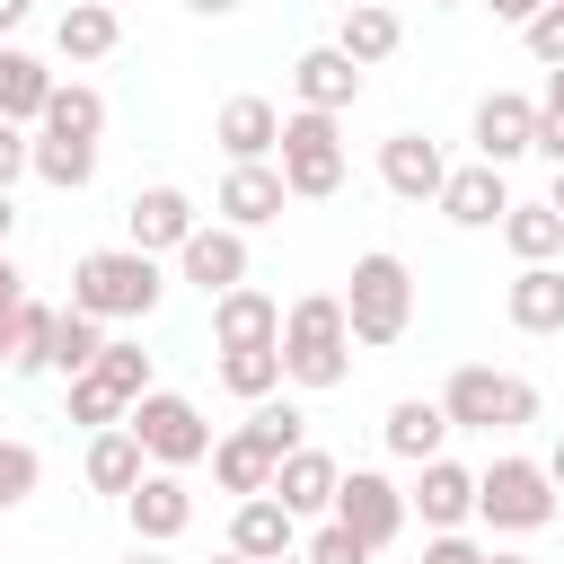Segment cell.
<instances>
[{
    "label": "cell",
    "mask_w": 564,
    "mask_h": 564,
    "mask_svg": "<svg viewBox=\"0 0 564 564\" xmlns=\"http://www.w3.org/2000/svg\"><path fill=\"white\" fill-rule=\"evenodd\" d=\"M123 564H167V555H159V546H141V538H132V555H123Z\"/></svg>",
    "instance_id": "51"
},
{
    "label": "cell",
    "mask_w": 564,
    "mask_h": 564,
    "mask_svg": "<svg viewBox=\"0 0 564 564\" xmlns=\"http://www.w3.org/2000/svg\"><path fill=\"white\" fill-rule=\"evenodd\" d=\"M194 194L185 185H141L132 203H123V247H141V256H176L185 238H194Z\"/></svg>",
    "instance_id": "10"
},
{
    "label": "cell",
    "mask_w": 564,
    "mask_h": 564,
    "mask_svg": "<svg viewBox=\"0 0 564 564\" xmlns=\"http://www.w3.org/2000/svg\"><path fill=\"white\" fill-rule=\"evenodd\" d=\"M141 467H150V458H141V441H132L123 423L88 432V485H97V494H115V502H123V494L141 485Z\"/></svg>",
    "instance_id": "30"
},
{
    "label": "cell",
    "mask_w": 564,
    "mask_h": 564,
    "mask_svg": "<svg viewBox=\"0 0 564 564\" xmlns=\"http://www.w3.org/2000/svg\"><path fill=\"white\" fill-rule=\"evenodd\" d=\"M441 414H449V432H520V423H538V388L494 361H458L441 388Z\"/></svg>",
    "instance_id": "4"
},
{
    "label": "cell",
    "mask_w": 564,
    "mask_h": 564,
    "mask_svg": "<svg viewBox=\"0 0 564 564\" xmlns=\"http://www.w3.org/2000/svg\"><path fill=\"white\" fill-rule=\"evenodd\" d=\"M26 18H35V0H0V44H9V35L26 26Z\"/></svg>",
    "instance_id": "45"
},
{
    "label": "cell",
    "mask_w": 564,
    "mask_h": 564,
    "mask_svg": "<svg viewBox=\"0 0 564 564\" xmlns=\"http://www.w3.org/2000/svg\"><path fill=\"white\" fill-rule=\"evenodd\" d=\"M273 167L291 185V203H326L344 194V123L335 115H282V141H273Z\"/></svg>",
    "instance_id": "7"
},
{
    "label": "cell",
    "mask_w": 564,
    "mask_h": 564,
    "mask_svg": "<svg viewBox=\"0 0 564 564\" xmlns=\"http://www.w3.org/2000/svg\"><path fill=\"white\" fill-rule=\"evenodd\" d=\"M212 141H220V159H273L282 106H273V97H229V106L212 115Z\"/></svg>",
    "instance_id": "22"
},
{
    "label": "cell",
    "mask_w": 564,
    "mask_h": 564,
    "mask_svg": "<svg viewBox=\"0 0 564 564\" xmlns=\"http://www.w3.org/2000/svg\"><path fill=\"white\" fill-rule=\"evenodd\" d=\"M273 467H282V458H273L247 423L212 441V485H220V494H238V502H247V494H264V485H273Z\"/></svg>",
    "instance_id": "27"
},
{
    "label": "cell",
    "mask_w": 564,
    "mask_h": 564,
    "mask_svg": "<svg viewBox=\"0 0 564 564\" xmlns=\"http://www.w3.org/2000/svg\"><path fill=\"white\" fill-rule=\"evenodd\" d=\"M150 388V352L141 344H115L106 335V352L70 379V423H88V432H106V423H123V405Z\"/></svg>",
    "instance_id": "8"
},
{
    "label": "cell",
    "mask_w": 564,
    "mask_h": 564,
    "mask_svg": "<svg viewBox=\"0 0 564 564\" xmlns=\"http://www.w3.org/2000/svg\"><path fill=\"white\" fill-rule=\"evenodd\" d=\"M0 361H9L18 379H35V370H53V308H44V300H26V308H18V326H9V344H0Z\"/></svg>",
    "instance_id": "34"
},
{
    "label": "cell",
    "mask_w": 564,
    "mask_h": 564,
    "mask_svg": "<svg viewBox=\"0 0 564 564\" xmlns=\"http://www.w3.org/2000/svg\"><path fill=\"white\" fill-rule=\"evenodd\" d=\"M123 432L141 441L150 467H203V458H212V423H203V405L176 397V388H141V397L123 405Z\"/></svg>",
    "instance_id": "5"
},
{
    "label": "cell",
    "mask_w": 564,
    "mask_h": 564,
    "mask_svg": "<svg viewBox=\"0 0 564 564\" xmlns=\"http://www.w3.org/2000/svg\"><path fill=\"white\" fill-rule=\"evenodd\" d=\"M44 97H53V70L35 53H18V44H0V123H35Z\"/></svg>",
    "instance_id": "31"
},
{
    "label": "cell",
    "mask_w": 564,
    "mask_h": 564,
    "mask_svg": "<svg viewBox=\"0 0 564 564\" xmlns=\"http://www.w3.org/2000/svg\"><path fill=\"white\" fill-rule=\"evenodd\" d=\"M335 300H344L352 344H370V352L405 344V326H414V273H405V256H388V247L352 256V282H344Z\"/></svg>",
    "instance_id": "3"
},
{
    "label": "cell",
    "mask_w": 564,
    "mask_h": 564,
    "mask_svg": "<svg viewBox=\"0 0 564 564\" xmlns=\"http://www.w3.org/2000/svg\"><path fill=\"white\" fill-rule=\"evenodd\" d=\"M176 282H194L203 300H220L229 282H247V229H229V220H194V238L176 247Z\"/></svg>",
    "instance_id": "12"
},
{
    "label": "cell",
    "mask_w": 564,
    "mask_h": 564,
    "mask_svg": "<svg viewBox=\"0 0 564 564\" xmlns=\"http://www.w3.org/2000/svg\"><path fill=\"white\" fill-rule=\"evenodd\" d=\"M335 44L370 70V62H388L397 44H405V18H397V0H344V26H335Z\"/></svg>",
    "instance_id": "26"
},
{
    "label": "cell",
    "mask_w": 564,
    "mask_h": 564,
    "mask_svg": "<svg viewBox=\"0 0 564 564\" xmlns=\"http://www.w3.org/2000/svg\"><path fill=\"white\" fill-rule=\"evenodd\" d=\"M326 520H344V529L379 555V546H397V529H405V485H397V476H379V467H344V476H335V511H326Z\"/></svg>",
    "instance_id": "9"
},
{
    "label": "cell",
    "mask_w": 564,
    "mask_h": 564,
    "mask_svg": "<svg viewBox=\"0 0 564 564\" xmlns=\"http://www.w3.org/2000/svg\"><path fill=\"white\" fill-rule=\"evenodd\" d=\"M405 520H423V529H467V520H476V467L423 458L414 485H405Z\"/></svg>",
    "instance_id": "13"
},
{
    "label": "cell",
    "mask_w": 564,
    "mask_h": 564,
    "mask_svg": "<svg viewBox=\"0 0 564 564\" xmlns=\"http://www.w3.org/2000/svg\"><path fill=\"white\" fill-rule=\"evenodd\" d=\"M300 555H308V564H370V546H361L344 520H317V529L300 538Z\"/></svg>",
    "instance_id": "38"
},
{
    "label": "cell",
    "mask_w": 564,
    "mask_h": 564,
    "mask_svg": "<svg viewBox=\"0 0 564 564\" xmlns=\"http://www.w3.org/2000/svg\"><path fill=\"white\" fill-rule=\"evenodd\" d=\"M555 511H564V494L546 485L538 458H494V467H476V520H485L494 538H529V529H546Z\"/></svg>",
    "instance_id": "6"
},
{
    "label": "cell",
    "mask_w": 564,
    "mask_h": 564,
    "mask_svg": "<svg viewBox=\"0 0 564 564\" xmlns=\"http://www.w3.org/2000/svg\"><path fill=\"white\" fill-rule=\"evenodd\" d=\"M247 432H256V441H264L273 458H291V449L308 441V414H300L291 397H282V405H273V397H256V405H247Z\"/></svg>",
    "instance_id": "36"
},
{
    "label": "cell",
    "mask_w": 564,
    "mask_h": 564,
    "mask_svg": "<svg viewBox=\"0 0 564 564\" xmlns=\"http://www.w3.org/2000/svg\"><path fill=\"white\" fill-rule=\"evenodd\" d=\"M26 150H35V132H26V123H0V185L26 176Z\"/></svg>",
    "instance_id": "41"
},
{
    "label": "cell",
    "mask_w": 564,
    "mask_h": 564,
    "mask_svg": "<svg viewBox=\"0 0 564 564\" xmlns=\"http://www.w3.org/2000/svg\"><path fill=\"white\" fill-rule=\"evenodd\" d=\"M476 564H529V555H520V546H485Z\"/></svg>",
    "instance_id": "48"
},
{
    "label": "cell",
    "mask_w": 564,
    "mask_h": 564,
    "mask_svg": "<svg viewBox=\"0 0 564 564\" xmlns=\"http://www.w3.org/2000/svg\"><path fill=\"white\" fill-rule=\"evenodd\" d=\"M485 9H494V18H502V26H529V18H538V9H546V0H485Z\"/></svg>",
    "instance_id": "44"
},
{
    "label": "cell",
    "mask_w": 564,
    "mask_h": 564,
    "mask_svg": "<svg viewBox=\"0 0 564 564\" xmlns=\"http://www.w3.org/2000/svg\"><path fill=\"white\" fill-rule=\"evenodd\" d=\"M282 203H291V185H282V167L273 159H229V176H220V220L229 229H273L282 220Z\"/></svg>",
    "instance_id": "14"
},
{
    "label": "cell",
    "mask_w": 564,
    "mask_h": 564,
    "mask_svg": "<svg viewBox=\"0 0 564 564\" xmlns=\"http://www.w3.org/2000/svg\"><path fill=\"white\" fill-rule=\"evenodd\" d=\"M35 132H62V141H97V132H106V97H97L88 79H53V97H44Z\"/></svg>",
    "instance_id": "29"
},
{
    "label": "cell",
    "mask_w": 564,
    "mask_h": 564,
    "mask_svg": "<svg viewBox=\"0 0 564 564\" xmlns=\"http://www.w3.org/2000/svg\"><path fill=\"white\" fill-rule=\"evenodd\" d=\"M529 141H538V106H529L520 88H494V97H476V159H485V167H511V159H529Z\"/></svg>",
    "instance_id": "16"
},
{
    "label": "cell",
    "mask_w": 564,
    "mask_h": 564,
    "mask_svg": "<svg viewBox=\"0 0 564 564\" xmlns=\"http://www.w3.org/2000/svg\"><path fill=\"white\" fill-rule=\"evenodd\" d=\"M97 352H106V317H88V308H53V370L79 379Z\"/></svg>",
    "instance_id": "35"
},
{
    "label": "cell",
    "mask_w": 564,
    "mask_h": 564,
    "mask_svg": "<svg viewBox=\"0 0 564 564\" xmlns=\"http://www.w3.org/2000/svg\"><path fill=\"white\" fill-rule=\"evenodd\" d=\"M494 229H502V247H511L520 264H555V256H564V212H555V203H511Z\"/></svg>",
    "instance_id": "28"
},
{
    "label": "cell",
    "mask_w": 564,
    "mask_h": 564,
    "mask_svg": "<svg viewBox=\"0 0 564 564\" xmlns=\"http://www.w3.org/2000/svg\"><path fill=\"white\" fill-rule=\"evenodd\" d=\"M379 441H388V458H405V467L441 458V441H449L441 397H397V405H388V423H379Z\"/></svg>",
    "instance_id": "23"
},
{
    "label": "cell",
    "mask_w": 564,
    "mask_h": 564,
    "mask_svg": "<svg viewBox=\"0 0 564 564\" xmlns=\"http://www.w3.org/2000/svg\"><path fill=\"white\" fill-rule=\"evenodd\" d=\"M159 300H167V273H159V256H141V247H88V256L70 264V308H88V317H106V326L150 317Z\"/></svg>",
    "instance_id": "2"
},
{
    "label": "cell",
    "mask_w": 564,
    "mask_h": 564,
    "mask_svg": "<svg viewBox=\"0 0 564 564\" xmlns=\"http://www.w3.org/2000/svg\"><path fill=\"white\" fill-rule=\"evenodd\" d=\"M335 476H344V467H335L326 449H308V441H300V449L273 467V485H264V494H273L291 520H326V511H335Z\"/></svg>",
    "instance_id": "18"
},
{
    "label": "cell",
    "mask_w": 564,
    "mask_h": 564,
    "mask_svg": "<svg viewBox=\"0 0 564 564\" xmlns=\"http://www.w3.org/2000/svg\"><path fill=\"white\" fill-rule=\"evenodd\" d=\"M546 203H555V212H564V167H555V194H546Z\"/></svg>",
    "instance_id": "53"
},
{
    "label": "cell",
    "mask_w": 564,
    "mask_h": 564,
    "mask_svg": "<svg viewBox=\"0 0 564 564\" xmlns=\"http://www.w3.org/2000/svg\"><path fill=\"white\" fill-rule=\"evenodd\" d=\"M520 44H529V62H546V70H555V62H564V0H546V9L520 26Z\"/></svg>",
    "instance_id": "39"
},
{
    "label": "cell",
    "mask_w": 564,
    "mask_h": 564,
    "mask_svg": "<svg viewBox=\"0 0 564 564\" xmlns=\"http://www.w3.org/2000/svg\"><path fill=\"white\" fill-rule=\"evenodd\" d=\"M546 167H564V106H538V141H529Z\"/></svg>",
    "instance_id": "43"
},
{
    "label": "cell",
    "mask_w": 564,
    "mask_h": 564,
    "mask_svg": "<svg viewBox=\"0 0 564 564\" xmlns=\"http://www.w3.org/2000/svg\"><path fill=\"white\" fill-rule=\"evenodd\" d=\"M423 9H467V0H423Z\"/></svg>",
    "instance_id": "55"
},
{
    "label": "cell",
    "mask_w": 564,
    "mask_h": 564,
    "mask_svg": "<svg viewBox=\"0 0 564 564\" xmlns=\"http://www.w3.org/2000/svg\"><path fill=\"white\" fill-rule=\"evenodd\" d=\"M441 176H449L441 141H423V132H388V141H379V185H388L397 203H432Z\"/></svg>",
    "instance_id": "17"
},
{
    "label": "cell",
    "mask_w": 564,
    "mask_h": 564,
    "mask_svg": "<svg viewBox=\"0 0 564 564\" xmlns=\"http://www.w3.org/2000/svg\"><path fill=\"white\" fill-rule=\"evenodd\" d=\"M229 546H238L247 564H273V555H291V546H300V520H291L273 494H247V502L229 511Z\"/></svg>",
    "instance_id": "24"
},
{
    "label": "cell",
    "mask_w": 564,
    "mask_h": 564,
    "mask_svg": "<svg viewBox=\"0 0 564 564\" xmlns=\"http://www.w3.org/2000/svg\"><path fill=\"white\" fill-rule=\"evenodd\" d=\"M273 564H308V555H300V546H291V555H273Z\"/></svg>",
    "instance_id": "54"
},
{
    "label": "cell",
    "mask_w": 564,
    "mask_h": 564,
    "mask_svg": "<svg viewBox=\"0 0 564 564\" xmlns=\"http://www.w3.org/2000/svg\"><path fill=\"white\" fill-rule=\"evenodd\" d=\"M35 485H44V458H35L26 441H0V511H18Z\"/></svg>",
    "instance_id": "37"
},
{
    "label": "cell",
    "mask_w": 564,
    "mask_h": 564,
    "mask_svg": "<svg viewBox=\"0 0 564 564\" xmlns=\"http://www.w3.org/2000/svg\"><path fill=\"white\" fill-rule=\"evenodd\" d=\"M220 388L247 397V405L273 397V388H282V344H229V352H220Z\"/></svg>",
    "instance_id": "33"
},
{
    "label": "cell",
    "mask_w": 564,
    "mask_h": 564,
    "mask_svg": "<svg viewBox=\"0 0 564 564\" xmlns=\"http://www.w3.org/2000/svg\"><path fill=\"white\" fill-rule=\"evenodd\" d=\"M9 238H18V194L0 185V247H9Z\"/></svg>",
    "instance_id": "46"
},
{
    "label": "cell",
    "mask_w": 564,
    "mask_h": 564,
    "mask_svg": "<svg viewBox=\"0 0 564 564\" xmlns=\"http://www.w3.org/2000/svg\"><path fill=\"white\" fill-rule=\"evenodd\" d=\"M185 9H194V18H229L238 0H185Z\"/></svg>",
    "instance_id": "49"
},
{
    "label": "cell",
    "mask_w": 564,
    "mask_h": 564,
    "mask_svg": "<svg viewBox=\"0 0 564 564\" xmlns=\"http://www.w3.org/2000/svg\"><path fill=\"white\" fill-rule=\"evenodd\" d=\"M282 379L308 388V397H326V388L352 379V326H344L335 291H300L282 308Z\"/></svg>",
    "instance_id": "1"
},
{
    "label": "cell",
    "mask_w": 564,
    "mask_h": 564,
    "mask_svg": "<svg viewBox=\"0 0 564 564\" xmlns=\"http://www.w3.org/2000/svg\"><path fill=\"white\" fill-rule=\"evenodd\" d=\"M291 97H300L308 115H344V106H361V62H352L344 44H308V53L291 62Z\"/></svg>",
    "instance_id": "15"
},
{
    "label": "cell",
    "mask_w": 564,
    "mask_h": 564,
    "mask_svg": "<svg viewBox=\"0 0 564 564\" xmlns=\"http://www.w3.org/2000/svg\"><path fill=\"white\" fill-rule=\"evenodd\" d=\"M546 106H564V62H555V70H546Z\"/></svg>",
    "instance_id": "50"
},
{
    "label": "cell",
    "mask_w": 564,
    "mask_h": 564,
    "mask_svg": "<svg viewBox=\"0 0 564 564\" xmlns=\"http://www.w3.org/2000/svg\"><path fill=\"white\" fill-rule=\"evenodd\" d=\"M18 308H26V273H18V264H9V247H0V344H9Z\"/></svg>",
    "instance_id": "42"
},
{
    "label": "cell",
    "mask_w": 564,
    "mask_h": 564,
    "mask_svg": "<svg viewBox=\"0 0 564 564\" xmlns=\"http://www.w3.org/2000/svg\"><path fill=\"white\" fill-rule=\"evenodd\" d=\"M502 317L520 335H564V264H520L502 282Z\"/></svg>",
    "instance_id": "21"
},
{
    "label": "cell",
    "mask_w": 564,
    "mask_h": 564,
    "mask_svg": "<svg viewBox=\"0 0 564 564\" xmlns=\"http://www.w3.org/2000/svg\"><path fill=\"white\" fill-rule=\"evenodd\" d=\"M26 176H44L53 194H79V185L97 176V141H62V132H35V150H26Z\"/></svg>",
    "instance_id": "32"
},
{
    "label": "cell",
    "mask_w": 564,
    "mask_h": 564,
    "mask_svg": "<svg viewBox=\"0 0 564 564\" xmlns=\"http://www.w3.org/2000/svg\"><path fill=\"white\" fill-rule=\"evenodd\" d=\"M212 564H247V555H238V546H220V555H212Z\"/></svg>",
    "instance_id": "52"
},
{
    "label": "cell",
    "mask_w": 564,
    "mask_h": 564,
    "mask_svg": "<svg viewBox=\"0 0 564 564\" xmlns=\"http://www.w3.org/2000/svg\"><path fill=\"white\" fill-rule=\"evenodd\" d=\"M212 344H220V352H229V344H282V300L256 291V282H229V291L212 300Z\"/></svg>",
    "instance_id": "20"
},
{
    "label": "cell",
    "mask_w": 564,
    "mask_h": 564,
    "mask_svg": "<svg viewBox=\"0 0 564 564\" xmlns=\"http://www.w3.org/2000/svg\"><path fill=\"white\" fill-rule=\"evenodd\" d=\"M476 555H485V546H476L467 529H432V546H423L414 564H476Z\"/></svg>",
    "instance_id": "40"
},
{
    "label": "cell",
    "mask_w": 564,
    "mask_h": 564,
    "mask_svg": "<svg viewBox=\"0 0 564 564\" xmlns=\"http://www.w3.org/2000/svg\"><path fill=\"white\" fill-rule=\"evenodd\" d=\"M432 203H441V220H458V229H494V220L511 212V185H502V167L476 159V167H449Z\"/></svg>",
    "instance_id": "19"
},
{
    "label": "cell",
    "mask_w": 564,
    "mask_h": 564,
    "mask_svg": "<svg viewBox=\"0 0 564 564\" xmlns=\"http://www.w3.org/2000/svg\"><path fill=\"white\" fill-rule=\"evenodd\" d=\"M115 44H123L115 0H70V9L53 18V53H62V62H106Z\"/></svg>",
    "instance_id": "25"
},
{
    "label": "cell",
    "mask_w": 564,
    "mask_h": 564,
    "mask_svg": "<svg viewBox=\"0 0 564 564\" xmlns=\"http://www.w3.org/2000/svg\"><path fill=\"white\" fill-rule=\"evenodd\" d=\"M123 520H132L141 546H176V538L194 529V494H185V476H176V467H141V485L123 494Z\"/></svg>",
    "instance_id": "11"
},
{
    "label": "cell",
    "mask_w": 564,
    "mask_h": 564,
    "mask_svg": "<svg viewBox=\"0 0 564 564\" xmlns=\"http://www.w3.org/2000/svg\"><path fill=\"white\" fill-rule=\"evenodd\" d=\"M538 467H546V485H555V494H564V441H555V449H546V458H538Z\"/></svg>",
    "instance_id": "47"
}]
</instances>
